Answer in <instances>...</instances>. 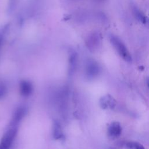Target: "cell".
Segmentation results:
<instances>
[{"label":"cell","mask_w":149,"mask_h":149,"mask_svg":"<svg viewBox=\"0 0 149 149\" xmlns=\"http://www.w3.org/2000/svg\"><path fill=\"white\" fill-rule=\"evenodd\" d=\"M17 129L12 127L9 129L2 137L0 142V149H10L16 137Z\"/></svg>","instance_id":"7a4b0ae2"},{"label":"cell","mask_w":149,"mask_h":149,"mask_svg":"<svg viewBox=\"0 0 149 149\" xmlns=\"http://www.w3.org/2000/svg\"><path fill=\"white\" fill-rule=\"evenodd\" d=\"M110 40L112 45L116 49L120 56L122 57V58L125 61H127L128 62H131L132 57L130 52H129L126 47L122 41V40L118 37L115 36H111Z\"/></svg>","instance_id":"6da1fadb"},{"label":"cell","mask_w":149,"mask_h":149,"mask_svg":"<svg viewBox=\"0 0 149 149\" xmlns=\"http://www.w3.org/2000/svg\"><path fill=\"white\" fill-rule=\"evenodd\" d=\"M148 87H149V81H148Z\"/></svg>","instance_id":"5bb4252c"},{"label":"cell","mask_w":149,"mask_h":149,"mask_svg":"<svg viewBox=\"0 0 149 149\" xmlns=\"http://www.w3.org/2000/svg\"><path fill=\"white\" fill-rule=\"evenodd\" d=\"M77 62V55L74 52H72L69 56V68H68V73L69 75H72L73 74L76 70V65Z\"/></svg>","instance_id":"52a82bcc"},{"label":"cell","mask_w":149,"mask_h":149,"mask_svg":"<svg viewBox=\"0 0 149 149\" xmlns=\"http://www.w3.org/2000/svg\"><path fill=\"white\" fill-rule=\"evenodd\" d=\"M122 133V127L118 122H112L108 127L107 135L111 139H115L120 136Z\"/></svg>","instance_id":"277c9868"},{"label":"cell","mask_w":149,"mask_h":149,"mask_svg":"<svg viewBox=\"0 0 149 149\" xmlns=\"http://www.w3.org/2000/svg\"><path fill=\"white\" fill-rule=\"evenodd\" d=\"M26 113V109L24 107H19L16 111L14 113L13 119H12V124L16 125L17 124L22 118L25 116Z\"/></svg>","instance_id":"ba28073f"},{"label":"cell","mask_w":149,"mask_h":149,"mask_svg":"<svg viewBox=\"0 0 149 149\" xmlns=\"http://www.w3.org/2000/svg\"><path fill=\"white\" fill-rule=\"evenodd\" d=\"M100 106L103 109H113L116 104L115 99L110 95H106L102 97L100 101Z\"/></svg>","instance_id":"5b68a950"},{"label":"cell","mask_w":149,"mask_h":149,"mask_svg":"<svg viewBox=\"0 0 149 149\" xmlns=\"http://www.w3.org/2000/svg\"><path fill=\"white\" fill-rule=\"evenodd\" d=\"M7 88L3 83H0V99L3 98L6 94Z\"/></svg>","instance_id":"7c38bea8"},{"label":"cell","mask_w":149,"mask_h":149,"mask_svg":"<svg viewBox=\"0 0 149 149\" xmlns=\"http://www.w3.org/2000/svg\"><path fill=\"white\" fill-rule=\"evenodd\" d=\"M20 94L24 97H28L31 94L33 91L32 84L27 80H23L19 85Z\"/></svg>","instance_id":"8992f818"},{"label":"cell","mask_w":149,"mask_h":149,"mask_svg":"<svg viewBox=\"0 0 149 149\" xmlns=\"http://www.w3.org/2000/svg\"><path fill=\"white\" fill-rule=\"evenodd\" d=\"M53 136L55 139L59 140L63 137L62 127L59 122L55 121L53 125Z\"/></svg>","instance_id":"9c48e42d"},{"label":"cell","mask_w":149,"mask_h":149,"mask_svg":"<svg viewBox=\"0 0 149 149\" xmlns=\"http://www.w3.org/2000/svg\"><path fill=\"white\" fill-rule=\"evenodd\" d=\"M85 72L86 76L88 78L92 79L96 77L100 73L98 64L94 61H88L86 63Z\"/></svg>","instance_id":"3957f363"},{"label":"cell","mask_w":149,"mask_h":149,"mask_svg":"<svg viewBox=\"0 0 149 149\" xmlns=\"http://www.w3.org/2000/svg\"><path fill=\"white\" fill-rule=\"evenodd\" d=\"M17 1V0H9V10L10 11H12L13 10Z\"/></svg>","instance_id":"4fadbf2b"},{"label":"cell","mask_w":149,"mask_h":149,"mask_svg":"<svg viewBox=\"0 0 149 149\" xmlns=\"http://www.w3.org/2000/svg\"><path fill=\"white\" fill-rule=\"evenodd\" d=\"M134 13L135 15V17L136 19L142 23H145L146 22V17L145 16L141 13L139 9H134Z\"/></svg>","instance_id":"8fae6325"},{"label":"cell","mask_w":149,"mask_h":149,"mask_svg":"<svg viewBox=\"0 0 149 149\" xmlns=\"http://www.w3.org/2000/svg\"><path fill=\"white\" fill-rule=\"evenodd\" d=\"M126 147L129 149H145L142 144L139 143L130 141L126 144Z\"/></svg>","instance_id":"30bf717a"}]
</instances>
